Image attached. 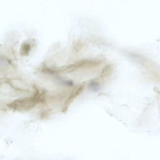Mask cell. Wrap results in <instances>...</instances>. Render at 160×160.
Masks as SVG:
<instances>
[{
    "mask_svg": "<svg viewBox=\"0 0 160 160\" xmlns=\"http://www.w3.org/2000/svg\"><path fill=\"white\" fill-rule=\"evenodd\" d=\"M84 87V86L83 85L79 86L76 90V89H74V91L72 92L71 95L70 96L64 103L62 110L63 112H64L67 110L70 103L74 99V98H76L79 95L80 93L83 91Z\"/></svg>",
    "mask_w": 160,
    "mask_h": 160,
    "instance_id": "cell-1",
    "label": "cell"
},
{
    "mask_svg": "<svg viewBox=\"0 0 160 160\" xmlns=\"http://www.w3.org/2000/svg\"><path fill=\"white\" fill-rule=\"evenodd\" d=\"M113 69L110 65H107L103 68L102 72L101 78L105 79L110 77L112 74Z\"/></svg>",
    "mask_w": 160,
    "mask_h": 160,
    "instance_id": "cell-2",
    "label": "cell"
},
{
    "mask_svg": "<svg viewBox=\"0 0 160 160\" xmlns=\"http://www.w3.org/2000/svg\"><path fill=\"white\" fill-rule=\"evenodd\" d=\"M88 87L91 91L94 92H97L100 90V84L95 81H92L88 85Z\"/></svg>",
    "mask_w": 160,
    "mask_h": 160,
    "instance_id": "cell-3",
    "label": "cell"
},
{
    "mask_svg": "<svg viewBox=\"0 0 160 160\" xmlns=\"http://www.w3.org/2000/svg\"><path fill=\"white\" fill-rule=\"evenodd\" d=\"M30 48V46L28 44H25L22 48L21 52L23 55H26L29 52Z\"/></svg>",
    "mask_w": 160,
    "mask_h": 160,
    "instance_id": "cell-4",
    "label": "cell"
},
{
    "mask_svg": "<svg viewBox=\"0 0 160 160\" xmlns=\"http://www.w3.org/2000/svg\"><path fill=\"white\" fill-rule=\"evenodd\" d=\"M61 84L67 87H72L74 86V84L71 81H61Z\"/></svg>",
    "mask_w": 160,
    "mask_h": 160,
    "instance_id": "cell-5",
    "label": "cell"
}]
</instances>
